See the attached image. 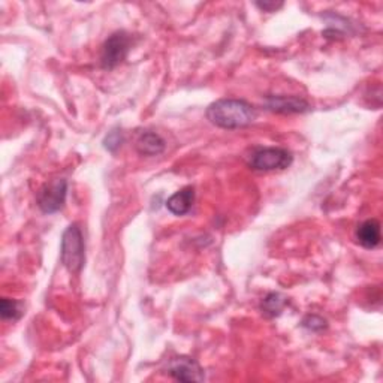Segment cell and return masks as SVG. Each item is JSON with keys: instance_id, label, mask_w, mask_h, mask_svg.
<instances>
[{"instance_id": "6da1fadb", "label": "cell", "mask_w": 383, "mask_h": 383, "mask_svg": "<svg viewBox=\"0 0 383 383\" xmlns=\"http://www.w3.org/2000/svg\"><path fill=\"white\" fill-rule=\"evenodd\" d=\"M257 116L252 103L241 99H220L207 110V119L222 129H239L252 124Z\"/></svg>"}, {"instance_id": "7a4b0ae2", "label": "cell", "mask_w": 383, "mask_h": 383, "mask_svg": "<svg viewBox=\"0 0 383 383\" xmlns=\"http://www.w3.org/2000/svg\"><path fill=\"white\" fill-rule=\"evenodd\" d=\"M85 246L80 226L72 223L62 237V264L71 274H78L85 261Z\"/></svg>"}, {"instance_id": "3957f363", "label": "cell", "mask_w": 383, "mask_h": 383, "mask_svg": "<svg viewBox=\"0 0 383 383\" xmlns=\"http://www.w3.org/2000/svg\"><path fill=\"white\" fill-rule=\"evenodd\" d=\"M293 156L291 151L280 147H262L252 151L248 167L256 171H280L292 165Z\"/></svg>"}, {"instance_id": "277c9868", "label": "cell", "mask_w": 383, "mask_h": 383, "mask_svg": "<svg viewBox=\"0 0 383 383\" xmlns=\"http://www.w3.org/2000/svg\"><path fill=\"white\" fill-rule=\"evenodd\" d=\"M132 37L124 31L112 33L102 46L101 63L103 69H114L128 57Z\"/></svg>"}, {"instance_id": "5b68a950", "label": "cell", "mask_w": 383, "mask_h": 383, "mask_svg": "<svg viewBox=\"0 0 383 383\" xmlns=\"http://www.w3.org/2000/svg\"><path fill=\"white\" fill-rule=\"evenodd\" d=\"M66 195H68V181L65 178L51 180L37 194V207L46 214L57 213L59 210H62Z\"/></svg>"}, {"instance_id": "8992f818", "label": "cell", "mask_w": 383, "mask_h": 383, "mask_svg": "<svg viewBox=\"0 0 383 383\" xmlns=\"http://www.w3.org/2000/svg\"><path fill=\"white\" fill-rule=\"evenodd\" d=\"M167 371L171 377L181 382H203L204 370L199 364L189 357H176L168 361Z\"/></svg>"}, {"instance_id": "52a82bcc", "label": "cell", "mask_w": 383, "mask_h": 383, "mask_svg": "<svg viewBox=\"0 0 383 383\" xmlns=\"http://www.w3.org/2000/svg\"><path fill=\"white\" fill-rule=\"evenodd\" d=\"M266 108L279 114H303L310 111V103L298 96H266Z\"/></svg>"}, {"instance_id": "ba28073f", "label": "cell", "mask_w": 383, "mask_h": 383, "mask_svg": "<svg viewBox=\"0 0 383 383\" xmlns=\"http://www.w3.org/2000/svg\"><path fill=\"white\" fill-rule=\"evenodd\" d=\"M135 148L142 156H158L167 148V142L156 132H142L137 139Z\"/></svg>"}, {"instance_id": "9c48e42d", "label": "cell", "mask_w": 383, "mask_h": 383, "mask_svg": "<svg viewBox=\"0 0 383 383\" xmlns=\"http://www.w3.org/2000/svg\"><path fill=\"white\" fill-rule=\"evenodd\" d=\"M195 203V189L192 186H187L185 189L178 190L177 194L172 195L167 201L168 212L174 216H185L190 212L192 205Z\"/></svg>"}, {"instance_id": "30bf717a", "label": "cell", "mask_w": 383, "mask_h": 383, "mask_svg": "<svg viewBox=\"0 0 383 383\" xmlns=\"http://www.w3.org/2000/svg\"><path fill=\"white\" fill-rule=\"evenodd\" d=\"M357 239L364 248H375L380 244V223L376 219H368L357 229Z\"/></svg>"}, {"instance_id": "8fae6325", "label": "cell", "mask_w": 383, "mask_h": 383, "mask_svg": "<svg viewBox=\"0 0 383 383\" xmlns=\"http://www.w3.org/2000/svg\"><path fill=\"white\" fill-rule=\"evenodd\" d=\"M287 300L286 296L279 292H271L268 293L261 303V310L268 318H275V316H280L283 309L286 307Z\"/></svg>"}, {"instance_id": "7c38bea8", "label": "cell", "mask_w": 383, "mask_h": 383, "mask_svg": "<svg viewBox=\"0 0 383 383\" xmlns=\"http://www.w3.org/2000/svg\"><path fill=\"white\" fill-rule=\"evenodd\" d=\"M23 304L20 301L3 298L0 304V314L3 321H18L23 316Z\"/></svg>"}, {"instance_id": "4fadbf2b", "label": "cell", "mask_w": 383, "mask_h": 383, "mask_svg": "<svg viewBox=\"0 0 383 383\" xmlns=\"http://www.w3.org/2000/svg\"><path fill=\"white\" fill-rule=\"evenodd\" d=\"M124 138H123V132L120 129H114L111 130L107 137H105L103 139V147L107 148L108 151L114 153V151H117L120 147H121V144H123Z\"/></svg>"}, {"instance_id": "5bb4252c", "label": "cell", "mask_w": 383, "mask_h": 383, "mask_svg": "<svg viewBox=\"0 0 383 383\" xmlns=\"http://www.w3.org/2000/svg\"><path fill=\"white\" fill-rule=\"evenodd\" d=\"M303 327L305 330H309V331H313V332H318V331H322L327 328V321L322 319L321 316H316V314H310L307 316V318H305L303 321Z\"/></svg>"}, {"instance_id": "9a60e30c", "label": "cell", "mask_w": 383, "mask_h": 383, "mask_svg": "<svg viewBox=\"0 0 383 383\" xmlns=\"http://www.w3.org/2000/svg\"><path fill=\"white\" fill-rule=\"evenodd\" d=\"M256 6L261 8L262 11H265V12H274V11H277V9H280L283 6V3H275V2H264L262 3V2H257Z\"/></svg>"}]
</instances>
